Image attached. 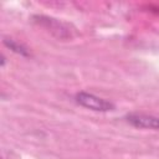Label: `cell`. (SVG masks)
I'll use <instances>...</instances> for the list:
<instances>
[{
  "label": "cell",
  "instance_id": "cell-2",
  "mask_svg": "<svg viewBox=\"0 0 159 159\" xmlns=\"http://www.w3.org/2000/svg\"><path fill=\"white\" fill-rule=\"evenodd\" d=\"M35 21L43 26L45 29H47L53 36L61 39V40H67V39H71L72 37V31L71 30V26L66 22H62L57 19H53V17H48V16H34Z\"/></svg>",
  "mask_w": 159,
  "mask_h": 159
},
{
  "label": "cell",
  "instance_id": "cell-1",
  "mask_svg": "<svg viewBox=\"0 0 159 159\" xmlns=\"http://www.w3.org/2000/svg\"><path fill=\"white\" fill-rule=\"evenodd\" d=\"M75 99L80 106L87 109H91V111H96V112H109L116 108V106L111 101L98 97L93 93L84 92V91L77 92L75 96Z\"/></svg>",
  "mask_w": 159,
  "mask_h": 159
},
{
  "label": "cell",
  "instance_id": "cell-4",
  "mask_svg": "<svg viewBox=\"0 0 159 159\" xmlns=\"http://www.w3.org/2000/svg\"><path fill=\"white\" fill-rule=\"evenodd\" d=\"M2 42H4V45H5L7 48H10L12 52H15V53H17V55H21V56H30V52H29L27 47H25V46H24L22 43H20L19 41L14 40V39H11V37H4Z\"/></svg>",
  "mask_w": 159,
  "mask_h": 159
},
{
  "label": "cell",
  "instance_id": "cell-3",
  "mask_svg": "<svg viewBox=\"0 0 159 159\" xmlns=\"http://www.w3.org/2000/svg\"><path fill=\"white\" fill-rule=\"evenodd\" d=\"M125 122L134 128L139 129H153L159 130V117L147 113H128L124 117Z\"/></svg>",
  "mask_w": 159,
  "mask_h": 159
},
{
  "label": "cell",
  "instance_id": "cell-5",
  "mask_svg": "<svg viewBox=\"0 0 159 159\" xmlns=\"http://www.w3.org/2000/svg\"><path fill=\"white\" fill-rule=\"evenodd\" d=\"M4 65H5V57L4 55H1V67H4Z\"/></svg>",
  "mask_w": 159,
  "mask_h": 159
}]
</instances>
